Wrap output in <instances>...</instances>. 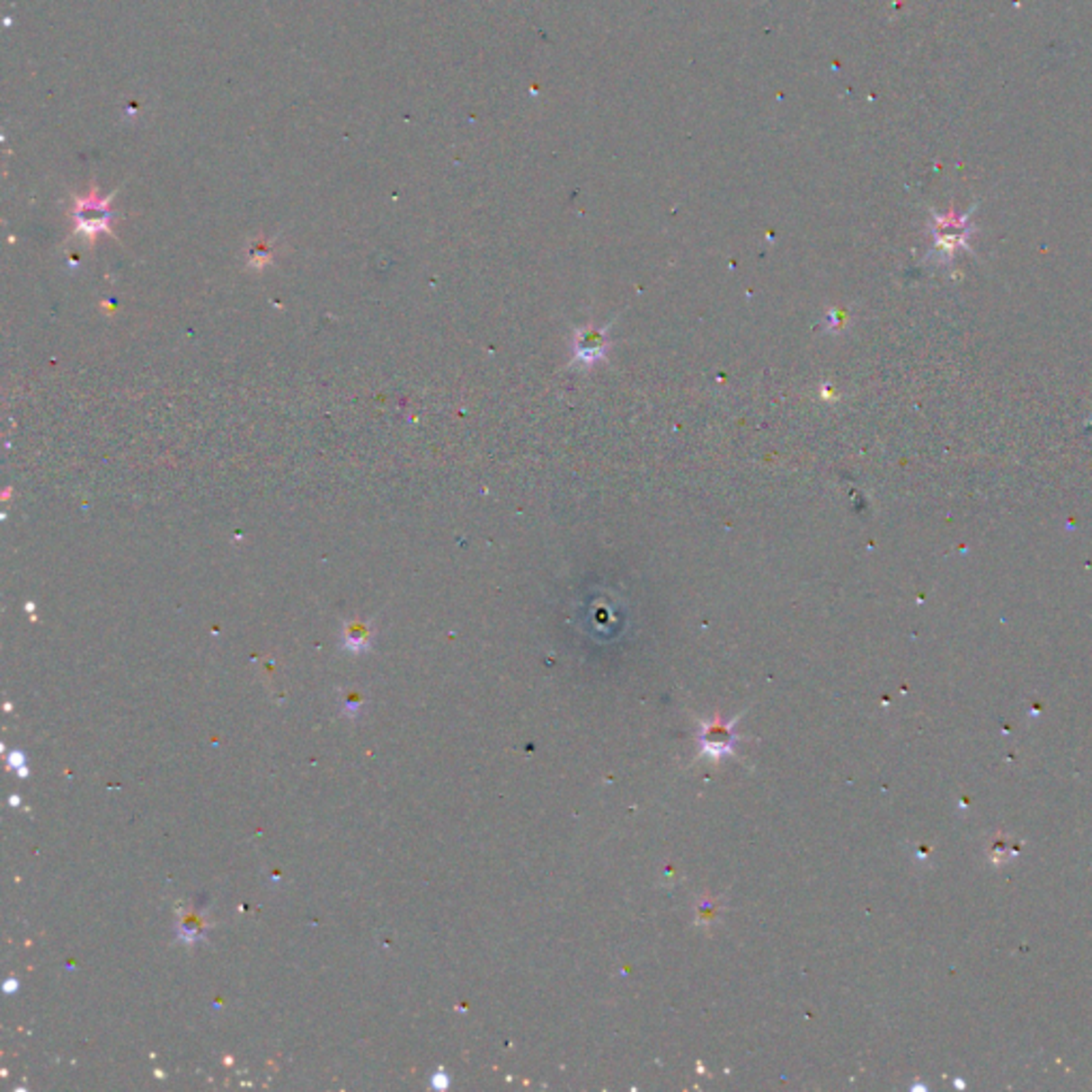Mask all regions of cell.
<instances>
[{"label": "cell", "mask_w": 1092, "mask_h": 1092, "mask_svg": "<svg viewBox=\"0 0 1092 1092\" xmlns=\"http://www.w3.org/2000/svg\"><path fill=\"white\" fill-rule=\"evenodd\" d=\"M113 194L110 197H102L96 184H93V191L88 194H84V197L75 199V205H73V220H75V233L77 235H82L88 239L90 244L94 242L96 237L101 235V233H111V220H113V211L110 208Z\"/></svg>", "instance_id": "6da1fadb"}, {"label": "cell", "mask_w": 1092, "mask_h": 1092, "mask_svg": "<svg viewBox=\"0 0 1092 1092\" xmlns=\"http://www.w3.org/2000/svg\"><path fill=\"white\" fill-rule=\"evenodd\" d=\"M736 724H739V717L732 719V722L715 719V722L702 724L700 732H697V742H700L702 756H708L711 759H722L724 756L732 753V749L739 742V736H736L734 732Z\"/></svg>", "instance_id": "7a4b0ae2"}, {"label": "cell", "mask_w": 1092, "mask_h": 1092, "mask_svg": "<svg viewBox=\"0 0 1092 1092\" xmlns=\"http://www.w3.org/2000/svg\"><path fill=\"white\" fill-rule=\"evenodd\" d=\"M344 647L348 651H354V653H359V651H365L369 647V627L365 626V623H348L346 632H344Z\"/></svg>", "instance_id": "3957f363"}, {"label": "cell", "mask_w": 1092, "mask_h": 1092, "mask_svg": "<svg viewBox=\"0 0 1092 1092\" xmlns=\"http://www.w3.org/2000/svg\"><path fill=\"white\" fill-rule=\"evenodd\" d=\"M271 259V245L265 242H256L253 248H250V262H253L254 267H262L267 261Z\"/></svg>", "instance_id": "277c9868"}, {"label": "cell", "mask_w": 1092, "mask_h": 1092, "mask_svg": "<svg viewBox=\"0 0 1092 1092\" xmlns=\"http://www.w3.org/2000/svg\"><path fill=\"white\" fill-rule=\"evenodd\" d=\"M9 764H11V766H17V768H24V756H22V753H20V751H15V753H11V758H9Z\"/></svg>", "instance_id": "5b68a950"}]
</instances>
